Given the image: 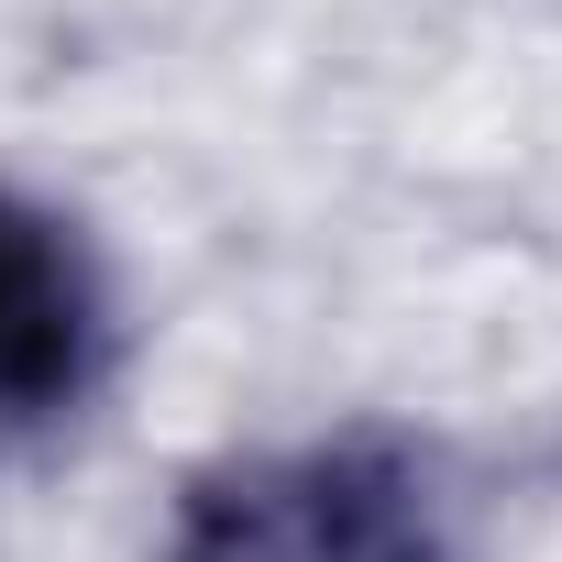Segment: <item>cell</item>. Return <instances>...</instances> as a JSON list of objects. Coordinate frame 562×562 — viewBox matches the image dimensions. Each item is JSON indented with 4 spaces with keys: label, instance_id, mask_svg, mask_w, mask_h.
I'll list each match as a JSON object with an SVG mask.
<instances>
[{
    "label": "cell",
    "instance_id": "7a4b0ae2",
    "mask_svg": "<svg viewBox=\"0 0 562 562\" xmlns=\"http://www.w3.org/2000/svg\"><path fill=\"white\" fill-rule=\"evenodd\" d=\"M111 375V276L67 210L0 188V463L56 441Z\"/></svg>",
    "mask_w": 562,
    "mask_h": 562
},
{
    "label": "cell",
    "instance_id": "6da1fadb",
    "mask_svg": "<svg viewBox=\"0 0 562 562\" xmlns=\"http://www.w3.org/2000/svg\"><path fill=\"white\" fill-rule=\"evenodd\" d=\"M166 562H463V518L419 441L321 430L188 474Z\"/></svg>",
    "mask_w": 562,
    "mask_h": 562
}]
</instances>
